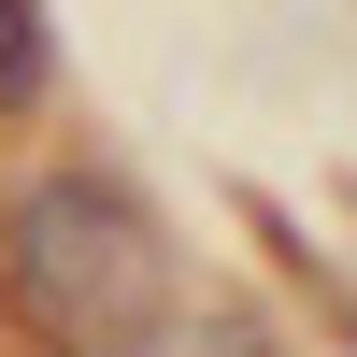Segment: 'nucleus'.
Listing matches in <instances>:
<instances>
[{"label":"nucleus","mask_w":357,"mask_h":357,"mask_svg":"<svg viewBox=\"0 0 357 357\" xmlns=\"http://www.w3.org/2000/svg\"><path fill=\"white\" fill-rule=\"evenodd\" d=\"M0 286H15V314L43 343L114 357L129 329H158L172 243H158V215H143L114 172H43V186L15 200V229H0Z\"/></svg>","instance_id":"1"},{"label":"nucleus","mask_w":357,"mask_h":357,"mask_svg":"<svg viewBox=\"0 0 357 357\" xmlns=\"http://www.w3.org/2000/svg\"><path fill=\"white\" fill-rule=\"evenodd\" d=\"M43 100V0H0V114Z\"/></svg>","instance_id":"2"},{"label":"nucleus","mask_w":357,"mask_h":357,"mask_svg":"<svg viewBox=\"0 0 357 357\" xmlns=\"http://www.w3.org/2000/svg\"><path fill=\"white\" fill-rule=\"evenodd\" d=\"M114 357H272L257 329H129Z\"/></svg>","instance_id":"3"}]
</instances>
